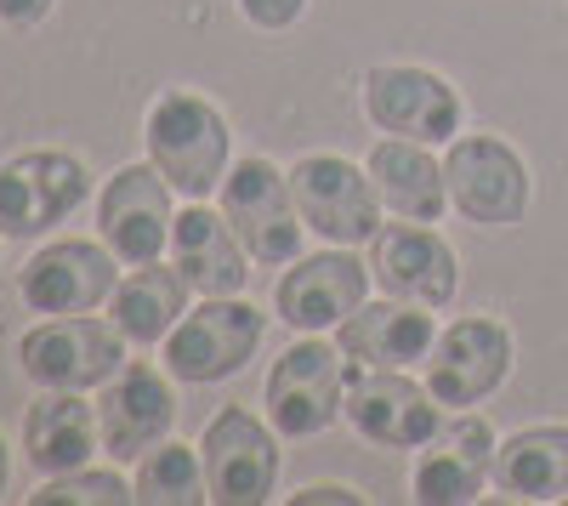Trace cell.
I'll return each instance as SVG.
<instances>
[{
    "mask_svg": "<svg viewBox=\"0 0 568 506\" xmlns=\"http://www.w3.org/2000/svg\"><path fill=\"white\" fill-rule=\"evenodd\" d=\"M369 273L382 296H404L420 307H449L460 285V262L449 240L426 222H393L369 240Z\"/></svg>",
    "mask_w": 568,
    "mask_h": 506,
    "instance_id": "cell-15",
    "label": "cell"
},
{
    "mask_svg": "<svg viewBox=\"0 0 568 506\" xmlns=\"http://www.w3.org/2000/svg\"><path fill=\"white\" fill-rule=\"evenodd\" d=\"M444 182H449V205L466 222H484V227L524 222V211L535 200L524 154H517L506 136H495V131L455 136L449 154H444Z\"/></svg>",
    "mask_w": 568,
    "mask_h": 506,
    "instance_id": "cell-3",
    "label": "cell"
},
{
    "mask_svg": "<svg viewBox=\"0 0 568 506\" xmlns=\"http://www.w3.org/2000/svg\"><path fill=\"white\" fill-rule=\"evenodd\" d=\"M336 500H342V506H358L364 495H358V489H347V484H313V489H302V495H296V506H336Z\"/></svg>",
    "mask_w": 568,
    "mask_h": 506,
    "instance_id": "cell-29",
    "label": "cell"
},
{
    "mask_svg": "<svg viewBox=\"0 0 568 506\" xmlns=\"http://www.w3.org/2000/svg\"><path fill=\"white\" fill-rule=\"evenodd\" d=\"M187 285L182 273H176V262L171 267H160V262H136L125 280L114 285V325L125 331V342L131 347H160L171 331H176V318L187 313Z\"/></svg>",
    "mask_w": 568,
    "mask_h": 506,
    "instance_id": "cell-23",
    "label": "cell"
},
{
    "mask_svg": "<svg viewBox=\"0 0 568 506\" xmlns=\"http://www.w3.org/2000/svg\"><path fill=\"white\" fill-rule=\"evenodd\" d=\"M52 7L58 0H0V23L7 29H34V23H45Z\"/></svg>",
    "mask_w": 568,
    "mask_h": 506,
    "instance_id": "cell-28",
    "label": "cell"
},
{
    "mask_svg": "<svg viewBox=\"0 0 568 506\" xmlns=\"http://www.w3.org/2000/svg\"><path fill=\"white\" fill-rule=\"evenodd\" d=\"M342 347H329L318 336L284 347L267 371L262 404L278 438H318L324 427H336L342 398H347V371H342Z\"/></svg>",
    "mask_w": 568,
    "mask_h": 506,
    "instance_id": "cell-6",
    "label": "cell"
},
{
    "mask_svg": "<svg viewBox=\"0 0 568 506\" xmlns=\"http://www.w3.org/2000/svg\"><path fill=\"white\" fill-rule=\"evenodd\" d=\"M114 285V251L103 240H52L23 262L18 296L29 313H91Z\"/></svg>",
    "mask_w": 568,
    "mask_h": 506,
    "instance_id": "cell-16",
    "label": "cell"
},
{
    "mask_svg": "<svg viewBox=\"0 0 568 506\" xmlns=\"http://www.w3.org/2000/svg\"><path fill=\"white\" fill-rule=\"evenodd\" d=\"M291 189L324 245H369L382 234V189H375L369 165L358 171L342 154H302L291 165Z\"/></svg>",
    "mask_w": 568,
    "mask_h": 506,
    "instance_id": "cell-7",
    "label": "cell"
},
{
    "mask_svg": "<svg viewBox=\"0 0 568 506\" xmlns=\"http://www.w3.org/2000/svg\"><path fill=\"white\" fill-rule=\"evenodd\" d=\"M495 484L517 500H568V427H524L495 449Z\"/></svg>",
    "mask_w": 568,
    "mask_h": 506,
    "instance_id": "cell-24",
    "label": "cell"
},
{
    "mask_svg": "<svg viewBox=\"0 0 568 506\" xmlns=\"http://www.w3.org/2000/svg\"><path fill=\"white\" fill-rule=\"evenodd\" d=\"M142 143L182 200H205L211 189H222L233 131L222 109L205 103L200 91H160L149 120H142Z\"/></svg>",
    "mask_w": 568,
    "mask_h": 506,
    "instance_id": "cell-1",
    "label": "cell"
},
{
    "mask_svg": "<svg viewBox=\"0 0 568 506\" xmlns=\"http://www.w3.org/2000/svg\"><path fill=\"white\" fill-rule=\"evenodd\" d=\"M200 455H205L211 500L256 506L273 495V478H278V427L256 422L245 404H222L200 438Z\"/></svg>",
    "mask_w": 568,
    "mask_h": 506,
    "instance_id": "cell-11",
    "label": "cell"
},
{
    "mask_svg": "<svg viewBox=\"0 0 568 506\" xmlns=\"http://www.w3.org/2000/svg\"><path fill=\"white\" fill-rule=\"evenodd\" d=\"M342 416L364 444H382V449H420L444 427L433 387L409 382L404 371H375V364H353L347 371Z\"/></svg>",
    "mask_w": 568,
    "mask_h": 506,
    "instance_id": "cell-10",
    "label": "cell"
},
{
    "mask_svg": "<svg viewBox=\"0 0 568 506\" xmlns=\"http://www.w3.org/2000/svg\"><path fill=\"white\" fill-rule=\"evenodd\" d=\"M103 444V427H98V404H85L80 393H45L34 398L29 422H23V455L29 467L58 478V473H74L91 462V449Z\"/></svg>",
    "mask_w": 568,
    "mask_h": 506,
    "instance_id": "cell-21",
    "label": "cell"
},
{
    "mask_svg": "<svg viewBox=\"0 0 568 506\" xmlns=\"http://www.w3.org/2000/svg\"><path fill=\"white\" fill-rule=\"evenodd\" d=\"M511 371V331L500 318H455L426 353V387L449 409L484 404Z\"/></svg>",
    "mask_w": 568,
    "mask_h": 506,
    "instance_id": "cell-14",
    "label": "cell"
},
{
    "mask_svg": "<svg viewBox=\"0 0 568 506\" xmlns=\"http://www.w3.org/2000/svg\"><path fill=\"white\" fill-rule=\"evenodd\" d=\"M7 478H12V455H7V438H0V495H7Z\"/></svg>",
    "mask_w": 568,
    "mask_h": 506,
    "instance_id": "cell-30",
    "label": "cell"
},
{
    "mask_svg": "<svg viewBox=\"0 0 568 506\" xmlns=\"http://www.w3.org/2000/svg\"><path fill=\"white\" fill-rule=\"evenodd\" d=\"M495 427L471 409H455V422L433 433V449L415 462V500L420 506H471L495 478Z\"/></svg>",
    "mask_w": 568,
    "mask_h": 506,
    "instance_id": "cell-17",
    "label": "cell"
},
{
    "mask_svg": "<svg viewBox=\"0 0 568 506\" xmlns=\"http://www.w3.org/2000/svg\"><path fill=\"white\" fill-rule=\"evenodd\" d=\"M136 500L149 506H200L211 500V478H205V455L194 444H154L136 467Z\"/></svg>",
    "mask_w": 568,
    "mask_h": 506,
    "instance_id": "cell-25",
    "label": "cell"
},
{
    "mask_svg": "<svg viewBox=\"0 0 568 506\" xmlns=\"http://www.w3.org/2000/svg\"><path fill=\"white\" fill-rule=\"evenodd\" d=\"M364 114L375 131L387 136H409V143H455L460 136V91L433 74V69H415V63H382L364 74Z\"/></svg>",
    "mask_w": 568,
    "mask_h": 506,
    "instance_id": "cell-9",
    "label": "cell"
},
{
    "mask_svg": "<svg viewBox=\"0 0 568 506\" xmlns=\"http://www.w3.org/2000/svg\"><path fill=\"white\" fill-rule=\"evenodd\" d=\"M433 307L404 302V296H382L353 307L336 325V347L353 364H375V371H409V364H426L433 353Z\"/></svg>",
    "mask_w": 568,
    "mask_h": 506,
    "instance_id": "cell-19",
    "label": "cell"
},
{
    "mask_svg": "<svg viewBox=\"0 0 568 506\" xmlns=\"http://www.w3.org/2000/svg\"><path fill=\"white\" fill-rule=\"evenodd\" d=\"M98 427H103V449L114 462H142L154 444L171 438L176 427V393L154 364H125L120 376L103 382L98 398Z\"/></svg>",
    "mask_w": 568,
    "mask_h": 506,
    "instance_id": "cell-18",
    "label": "cell"
},
{
    "mask_svg": "<svg viewBox=\"0 0 568 506\" xmlns=\"http://www.w3.org/2000/svg\"><path fill=\"white\" fill-rule=\"evenodd\" d=\"M369 176L382 189V205L404 222H438L449 205V182L444 165L433 160L426 143H409V136H382L369 149Z\"/></svg>",
    "mask_w": 568,
    "mask_h": 506,
    "instance_id": "cell-22",
    "label": "cell"
},
{
    "mask_svg": "<svg viewBox=\"0 0 568 506\" xmlns=\"http://www.w3.org/2000/svg\"><path fill=\"white\" fill-rule=\"evenodd\" d=\"M240 12H245V23H256V29L278 34V29H291V23H302V12H307V0H240Z\"/></svg>",
    "mask_w": 568,
    "mask_h": 506,
    "instance_id": "cell-27",
    "label": "cell"
},
{
    "mask_svg": "<svg viewBox=\"0 0 568 506\" xmlns=\"http://www.w3.org/2000/svg\"><path fill=\"white\" fill-rule=\"evenodd\" d=\"M245 256L251 251L233 234V222L222 211H211L205 200H187V211H176L171 262L200 296H245V285H251Z\"/></svg>",
    "mask_w": 568,
    "mask_h": 506,
    "instance_id": "cell-20",
    "label": "cell"
},
{
    "mask_svg": "<svg viewBox=\"0 0 568 506\" xmlns=\"http://www.w3.org/2000/svg\"><path fill=\"white\" fill-rule=\"evenodd\" d=\"M222 216L233 222V234L245 240L251 262L284 267L302 256V205L291 189V171H278L273 160H240L222 176Z\"/></svg>",
    "mask_w": 568,
    "mask_h": 506,
    "instance_id": "cell-4",
    "label": "cell"
},
{
    "mask_svg": "<svg viewBox=\"0 0 568 506\" xmlns=\"http://www.w3.org/2000/svg\"><path fill=\"white\" fill-rule=\"evenodd\" d=\"M91 176L63 149H29L0 165V240H40L80 211Z\"/></svg>",
    "mask_w": 568,
    "mask_h": 506,
    "instance_id": "cell-8",
    "label": "cell"
},
{
    "mask_svg": "<svg viewBox=\"0 0 568 506\" xmlns=\"http://www.w3.org/2000/svg\"><path fill=\"white\" fill-rule=\"evenodd\" d=\"M125 331L114 318L52 313L18 342V364L40 393H85L125 371Z\"/></svg>",
    "mask_w": 568,
    "mask_h": 506,
    "instance_id": "cell-2",
    "label": "cell"
},
{
    "mask_svg": "<svg viewBox=\"0 0 568 506\" xmlns=\"http://www.w3.org/2000/svg\"><path fill=\"white\" fill-rule=\"evenodd\" d=\"M29 500L34 506H125L136 500V484H125L114 467H74V473L45 478Z\"/></svg>",
    "mask_w": 568,
    "mask_h": 506,
    "instance_id": "cell-26",
    "label": "cell"
},
{
    "mask_svg": "<svg viewBox=\"0 0 568 506\" xmlns=\"http://www.w3.org/2000/svg\"><path fill=\"white\" fill-rule=\"evenodd\" d=\"M369 262L353 256V245H329L318 256H296L284 262V280L273 291V307L291 331H336L353 307H364V291H369Z\"/></svg>",
    "mask_w": 568,
    "mask_h": 506,
    "instance_id": "cell-13",
    "label": "cell"
},
{
    "mask_svg": "<svg viewBox=\"0 0 568 506\" xmlns=\"http://www.w3.org/2000/svg\"><path fill=\"white\" fill-rule=\"evenodd\" d=\"M262 347V313L240 296H205L194 313L176 318V331L160 342V358L176 382H227L240 376Z\"/></svg>",
    "mask_w": 568,
    "mask_h": 506,
    "instance_id": "cell-5",
    "label": "cell"
},
{
    "mask_svg": "<svg viewBox=\"0 0 568 506\" xmlns=\"http://www.w3.org/2000/svg\"><path fill=\"white\" fill-rule=\"evenodd\" d=\"M171 182L160 176V165H120L103 194H98V234L103 245L120 256V262H160V251L171 245V227H176V211H171Z\"/></svg>",
    "mask_w": 568,
    "mask_h": 506,
    "instance_id": "cell-12",
    "label": "cell"
}]
</instances>
